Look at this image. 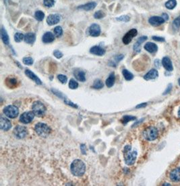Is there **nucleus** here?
Segmentation results:
<instances>
[{
    "mask_svg": "<svg viewBox=\"0 0 180 186\" xmlns=\"http://www.w3.org/2000/svg\"><path fill=\"white\" fill-rule=\"evenodd\" d=\"M162 65L166 70L169 72L173 71V66L172 62H171V59L167 56H165L163 58L162 60Z\"/></svg>",
    "mask_w": 180,
    "mask_h": 186,
    "instance_id": "obj_16",
    "label": "nucleus"
},
{
    "mask_svg": "<svg viewBox=\"0 0 180 186\" xmlns=\"http://www.w3.org/2000/svg\"><path fill=\"white\" fill-rule=\"evenodd\" d=\"M35 130L37 134L41 137H47L51 133V129L47 125L43 123H38L35 125Z\"/></svg>",
    "mask_w": 180,
    "mask_h": 186,
    "instance_id": "obj_3",
    "label": "nucleus"
},
{
    "mask_svg": "<svg viewBox=\"0 0 180 186\" xmlns=\"http://www.w3.org/2000/svg\"><path fill=\"white\" fill-rule=\"evenodd\" d=\"M165 20L163 19L162 16H152L150 18L148 19V23L152 26L153 27H158L160 26V24H162L165 23Z\"/></svg>",
    "mask_w": 180,
    "mask_h": 186,
    "instance_id": "obj_11",
    "label": "nucleus"
},
{
    "mask_svg": "<svg viewBox=\"0 0 180 186\" xmlns=\"http://www.w3.org/2000/svg\"><path fill=\"white\" fill-rule=\"evenodd\" d=\"M1 37L2 40L4 44H5V45H9L10 43L9 36H8L6 30L4 29V27H2L1 29Z\"/></svg>",
    "mask_w": 180,
    "mask_h": 186,
    "instance_id": "obj_25",
    "label": "nucleus"
},
{
    "mask_svg": "<svg viewBox=\"0 0 180 186\" xmlns=\"http://www.w3.org/2000/svg\"><path fill=\"white\" fill-rule=\"evenodd\" d=\"M35 115L34 112H24L23 115H21L20 117V122H21L23 124H29L30 122H32L33 119L35 118Z\"/></svg>",
    "mask_w": 180,
    "mask_h": 186,
    "instance_id": "obj_9",
    "label": "nucleus"
},
{
    "mask_svg": "<svg viewBox=\"0 0 180 186\" xmlns=\"http://www.w3.org/2000/svg\"><path fill=\"white\" fill-rule=\"evenodd\" d=\"M122 73L124 78H125L126 80H131L134 79V74L132 73H130V72L127 70V69H124L122 71Z\"/></svg>",
    "mask_w": 180,
    "mask_h": 186,
    "instance_id": "obj_30",
    "label": "nucleus"
},
{
    "mask_svg": "<svg viewBox=\"0 0 180 186\" xmlns=\"http://www.w3.org/2000/svg\"><path fill=\"white\" fill-rule=\"evenodd\" d=\"M162 16V17L163 18V19H164L165 21H167V20H169V15L167 14L163 13V14H162V16Z\"/></svg>",
    "mask_w": 180,
    "mask_h": 186,
    "instance_id": "obj_50",
    "label": "nucleus"
},
{
    "mask_svg": "<svg viewBox=\"0 0 180 186\" xmlns=\"http://www.w3.org/2000/svg\"><path fill=\"white\" fill-rule=\"evenodd\" d=\"M53 55L55 58H58V59H59V58H62L63 57V54L59 50H58V49H56V50H55L53 52Z\"/></svg>",
    "mask_w": 180,
    "mask_h": 186,
    "instance_id": "obj_42",
    "label": "nucleus"
},
{
    "mask_svg": "<svg viewBox=\"0 0 180 186\" xmlns=\"http://www.w3.org/2000/svg\"><path fill=\"white\" fill-rule=\"evenodd\" d=\"M159 135V131L155 127L150 126L146 128L143 131V136L146 140L154 141Z\"/></svg>",
    "mask_w": 180,
    "mask_h": 186,
    "instance_id": "obj_4",
    "label": "nucleus"
},
{
    "mask_svg": "<svg viewBox=\"0 0 180 186\" xmlns=\"http://www.w3.org/2000/svg\"><path fill=\"white\" fill-rule=\"evenodd\" d=\"M88 33L92 37H99L101 34V27L97 24H92L88 29Z\"/></svg>",
    "mask_w": 180,
    "mask_h": 186,
    "instance_id": "obj_12",
    "label": "nucleus"
},
{
    "mask_svg": "<svg viewBox=\"0 0 180 186\" xmlns=\"http://www.w3.org/2000/svg\"><path fill=\"white\" fill-rule=\"evenodd\" d=\"M43 4L46 7L51 8L54 5L55 2H54V0H44Z\"/></svg>",
    "mask_w": 180,
    "mask_h": 186,
    "instance_id": "obj_40",
    "label": "nucleus"
},
{
    "mask_svg": "<svg viewBox=\"0 0 180 186\" xmlns=\"http://www.w3.org/2000/svg\"><path fill=\"white\" fill-rule=\"evenodd\" d=\"M105 15L106 14H105V12H103V11L99 10L97 11V12L95 13V14H94V18H95V19H101V18H104Z\"/></svg>",
    "mask_w": 180,
    "mask_h": 186,
    "instance_id": "obj_35",
    "label": "nucleus"
},
{
    "mask_svg": "<svg viewBox=\"0 0 180 186\" xmlns=\"http://www.w3.org/2000/svg\"><path fill=\"white\" fill-rule=\"evenodd\" d=\"M70 171L74 176L81 177L86 171V165L82 160L79 159L74 160L71 164Z\"/></svg>",
    "mask_w": 180,
    "mask_h": 186,
    "instance_id": "obj_1",
    "label": "nucleus"
},
{
    "mask_svg": "<svg viewBox=\"0 0 180 186\" xmlns=\"http://www.w3.org/2000/svg\"><path fill=\"white\" fill-rule=\"evenodd\" d=\"M115 83V74L114 73H112L109 74V76L107 79L106 81H105V84H106L107 87H111L113 86Z\"/></svg>",
    "mask_w": 180,
    "mask_h": 186,
    "instance_id": "obj_27",
    "label": "nucleus"
},
{
    "mask_svg": "<svg viewBox=\"0 0 180 186\" xmlns=\"http://www.w3.org/2000/svg\"><path fill=\"white\" fill-rule=\"evenodd\" d=\"M178 116H179V118H180V107H179V110H178Z\"/></svg>",
    "mask_w": 180,
    "mask_h": 186,
    "instance_id": "obj_52",
    "label": "nucleus"
},
{
    "mask_svg": "<svg viewBox=\"0 0 180 186\" xmlns=\"http://www.w3.org/2000/svg\"><path fill=\"white\" fill-rule=\"evenodd\" d=\"M90 52L92 54L99 55V56H102V55H105V50L103 48H101L100 46H93L90 48Z\"/></svg>",
    "mask_w": 180,
    "mask_h": 186,
    "instance_id": "obj_19",
    "label": "nucleus"
},
{
    "mask_svg": "<svg viewBox=\"0 0 180 186\" xmlns=\"http://www.w3.org/2000/svg\"><path fill=\"white\" fill-rule=\"evenodd\" d=\"M96 6V4L95 2H90L88 3V4H86L84 5H80V6L78 7V9H81L85 11H90L93 10V9H95V7Z\"/></svg>",
    "mask_w": 180,
    "mask_h": 186,
    "instance_id": "obj_22",
    "label": "nucleus"
},
{
    "mask_svg": "<svg viewBox=\"0 0 180 186\" xmlns=\"http://www.w3.org/2000/svg\"><path fill=\"white\" fill-rule=\"evenodd\" d=\"M55 39L54 35L51 32H46L43 36V42L45 43H51Z\"/></svg>",
    "mask_w": 180,
    "mask_h": 186,
    "instance_id": "obj_21",
    "label": "nucleus"
},
{
    "mask_svg": "<svg viewBox=\"0 0 180 186\" xmlns=\"http://www.w3.org/2000/svg\"><path fill=\"white\" fill-rule=\"evenodd\" d=\"M169 178L173 182L180 181V166L171 171L169 174Z\"/></svg>",
    "mask_w": 180,
    "mask_h": 186,
    "instance_id": "obj_13",
    "label": "nucleus"
},
{
    "mask_svg": "<svg viewBox=\"0 0 180 186\" xmlns=\"http://www.w3.org/2000/svg\"><path fill=\"white\" fill-rule=\"evenodd\" d=\"M144 48L146 51L151 54H154L158 51V46H157V44L152 42H147L145 44Z\"/></svg>",
    "mask_w": 180,
    "mask_h": 186,
    "instance_id": "obj_20",
    "label": "nucleus"
},
{
    "mask_svg": "<svg viewBox=\"0 0 180 186\" xmlns=\"http://www.w3.org/2000/svg\"><path fill=\"white\" fill-rule=\"evenodd\" d=\"M5 84L8 87L15 88L16 87H17L18 80L16 79L13 78V77H8L5 80Z\"/></svg>",
    "mask_w": 180,
    "mask_h": 186,
    "instance_id": "obj_26",
    "label": "nucleus"
},
{
    "mask_svg": "<svg viewBox=\"0 0 180 186\" xmlns=\"http://www.w3.org/2000/svg\"><path fill=\"white\" fill-rule=\"evenodd\" d=\"M25 74L26 75L30 78V79H32V80H34V81L37 83L38 85H41L42 84V82H41V79L38 78V77L36 75V74L32 73V72L29 70V69H26L25 70Z\"/></svg>",
    "mask_w": 180,
    "mask_h": 186,
    "instance_id": "obj_18",
    "label": "nucleus"
},
{
    "mask_svg": "<svg viewBox=\"0 0 180 186\" xmlns=\"http://www.w3.org/2000/svg\"><path fill=\"white\" fill-rule=\"evenodd\" d=\"M154 64H155V65H156L157 67H159V66H160V62H159V60H155V62H154Z\"/></svg>",
    "mask_w": 180,
    "mask_h": 186,
    "instance_id": "obj_51",
    "label": "nucleus"
},
{
    "mask_svg": "<svg viewBox=\"0 0 180 186\" xmlns=\"http://www.w3.org/2000/svg\"><path fill=\"white\" fill-rule=\"evenodd\" d=\"M24 41L28 44H32L36 40V35L33 33H28L24 35Z\"/></svg>",
    "mask_w": 180,
    "mask_h": 186,
    "instance_id": "obj_23",
    "label": "nucleus"
},
{
    "mask_svg": "<svg viewBox=\"0 0 180 186\" xmlns=\"http://www.w3.org/2000/svg\"><path fill=\"white\" fill-rule=\"evenodd\" d=\"M171 185L169 184H165L164 185Z\"/></svg>",
    "mask_w": 180,
    "mask_h": 186,
    "instance_id": "obj_53",
    "label": "nucleus"
},
{
    "mask_svg": "<svg viewBox=\"0 0 180 186\" xmlns=\"http://www.w3.org/2000/svg\"><path fill=\"white\" fill-rule=\"evenodd\" d=\"M60 16L58 14H50L48 16L47 18V23L49 24V26L54 25L58 23H59L60 21Z\"/></svg>",
    "mask_w": 180,
    "mask_h": 186,
    "instance_id": "obj_15",
    "label": "nucleus"
},
{
    "mask_svg": "<svg viewBox=\"0 0 180 186\" xmlns=\"http://www.w3.org/2000/svg\"><path fill=\"white\" fill-rule=\"evenodd\" d=\"M51 91H53V92L54 94H55V95L57 96L58 97H59L60 98H63V95H62V93H61V92H59V91H57V90H53V89H52Z\"/></svg>",
    "mask_w": 180,
    "mask_h": 186,
    "instance_id": "obj_47",
    "label": "nucleus"
},
{
    "mask_svg": "<svg viewBox=\"0 0 180 186\" xmlns=\"http://www.w3.org/2000/svg\"><path fill=\"white\" fill-rule=\"evenodd\" d=\"M57 79H59V81L62 83H63V84H66V83L68 81L67 77H66V75H63V74H59V75L57 76Z\"/></svg>",
    "mask_w": 180,
    "mask_h": 186,
    "instance_id": "obj_41",
    "label": "nucleus"
},
{
    "mask_svg": "<svg viewBox=\"0 0 180 186\" xmlns=\"http://www.w3.org/2000/svg\"><path fill=\"white\" fill-rule=\"evenodd\" d=\"M23 62L25 65H32L33 63H34V61L33 59L30 57H25L23 58Z\"/></svg>",
    "mask_w": 180,
    "mask_h": 186,
    "instance_id": "obj_38",
    "label": "nucleus"
},
{
    "mask_svg": "<svg viewBox=\"0 0 180 186\" xmlns=\"http://www.w3.org/2000/svg\"><path fill=\"white\" fill-rule=\"evenodd\" d=\"M62 34H63V29H62V27L58 26V27H56L55 28V29H54V35H55V37H59L62 35Z\"/></svg>",
    "mask_w": 180,
    "mask_h": 186,
    "instance_id": "obj_34",
    "label": "nucleus"
},
{
    "mask_svg": "<svg viewBox=\"0 0 180 186\" xmlns=\"http://www.w3.org/2000/svg\"><path fill=\"white\" fill-rule=\"evenodd\" d=\"M173 27L175 29H179V28L180 27V16L173 20Z\"/></svg>",
    "mask_w": 180,
    "mask_h": 186,
    "instance_id": "obj_39",
    "label": "nucleus"
},
{
    "mask_svg": "<svg viewBox=\"0 0 180 186\" xmlns=\"http://www.w3.org/2000/svg\"><path fill=\"white\" fill-rule=\"evenodd\" d=\"M24 39V35L23 33H16L14 35V41L17 43H20Z\"/></svg>",
    "mask_w": 180,
    "mask_h": 186,
    "instance_id": "obj_33",
    "label": "nucleus"
},
{
    "mask_svg": "<svg viewBox=\"0 0 180 186\" xmlns=\"http://www.w3.org/2000/svg\"><path fill=\"white\" fill-rule=\"evenodd\" d=\"M104 86V84L103 81L101 79H96L95 80V81H94V83L93 85V88L96 89V90H100V89L103 88Z\"/></svg>",
    "mask_w": 180,
    "mask_h": 186,
    "instance_id": "obj_31",
    "label": "nucleus"
},
{
    "mask_svg": "<svg viewBox=\"0 0 180 186\" xmlns=\"http://www.w3.org/2000/svg\"><path fill=\"white\" fill-rule=\"evenodd\" d=\"M78 87V83L76 82L74 79H70V82H69V87L72 90H76Z\"/></svg>",
    "mask_w": 180,
    "mask_h": 186,
    "instance_id": "obj_36",
    "label": "nucleus"
},
{
    "mask_svg": "<svg viewBox=\"0 0 180 186\" xmlns=\"http://www.w3.org/2000/svg\"><path fill=\"white\" fill-rule=\"evenodd\" d=\"M27 129L25 127L18 125L16 126L14 129V135L15 137L20 140V139H23L27 135Z\"/></svg>",
    "mask_w": 180,
    "mask_h": 186,
    "instance_id": "obj_7",
    "label": "nucleus"
},
{
    "mask_svg": "<svg viewBox=\"0 0 180 186\" xmlns=\"http://www.w3.org/2000/svg\"><path fill=\"white\" fill-rule=\"evenodd\" d=\"M148 37L147 36H142V37H140L138 38V39L137 40L136 42L135 43V44L134 45V47H133V49H134V51L135 52H136V53H139L141 51V45H142V43L145 42V41L147 39Z\"/></svg>",
    "mask_w": 180,
    "mask_h": 186,
    "instance_id": "obj_14",
    "label": "nucleus"
},
{
    "mask_svg": "<svg viewBox=\"0 0 180 186\" xmlns=\"http://www.w3.org/2000/svg\"><path fill=\"white\" fill-rule=\"evenodd\" d=\"M35 17L38 21H42L45 18V14L41 10H38L35 14Z\"/></svg>",
    "mask_w": 180,
    "mask_h": 186,
    "instance_id": "obj_32",
    "label": "nucleus"
},
{
    "mask_svg": "<svg viewBox=\"0 0 180 186\" xmlns=\"http://www.w3.org/2000/svg\"><path fill=\"white\" fill-rule=\"evenodd\" d=\"M158 77H159V73H158L157 70L153 68L149 71L148 73L144 76V79L146 80H149L155 79L156 78H157Z\"/></svg>",
    "mask_w": 180,
    "mask_h": 186,
    "instance_id": "obj_17",
    "label": "nucleus"
},
{
    "mask_svg": "<svg viewBox=\"0 0 180 186\" xmlns=\"http://www.w3.org/2000/svg\"><path fill=\"white\" fill-rule=\"evenodd\" d=\"M136 119V117L134 116H130V115H125L121 119V122L122 123V124L124 125H126L127 123H128L130 121H134Z\"/></svg>",
    "mask_w": 180,
    "mask_h": 186,
    "instance_id": "obj_29",
    "label": "nucleus"
},
{
    "mask_svg": "<svg viewBox=\"0 0 180 186\" xmlns=\"http://www.w3.org/2000/svg\"><path fill=\"white\" fill-rule=\"evenodd\" d=\"M130 146H126L124 148V160L127 165L131 166L135 163L136 160L138 153L136 150L132 151Z\"/></svg>",
    "mask_w": 180,
    "mask_h": 186,
    "instance_id": "obj_2",
    "label": "nucleus"
},
{
    "mask_svg": "<svg viewBox=\"0 0 180 186\" xmlns=\"http://www.w3.org/2000/svg\"><path fill=\"white\" fill-rule=\"evenodd\" d=\"M64 102H65V103H66V104L69 105V106H70L73 107V108H78V106H77L76 104L72 103V102H70V101H69V100H68V99H65Z\"/></svg>",
    "mask_w": 180,
    "mask_h": 186,
    "instance_id": "obj_45",
    "label": "nucleus"
},
{
    "mask_svg": "<svg viewBox=\"0 0 180 186\" xmlns=\"http://www.w3.org/2000/svg\"><path fill=\"white\" fill-rule=\"evenodd\" d=\"M146 106H147V103H142L137 105L136 108H145Z\"/></svg>",
    "mask_w": 180,
    "mask_h": 186,
    "instance_id": "obj_49",
    "label": "nucleus"
},
{
    "mask_svg": "<svg viewBox=\"0 0 180 186\" xmlns=\"http://www.w3.org/2000/svg\"><path fill=\"white\" fill-rule=\"evenodd\" d=\"M4 115L10 118H15L19 115V110L18 107L14 105H9L5 107L4 109Z\"/></svg>",
    "mask_w": 180,
    "mask_h": 186,
    "instance_id": "obj_6",
    "label": "nucleus"
},
{
    "mask_svg": "<svg viewBox=\"0 0 180 186\" xmlns=\"http://www.w3.org/2000/svg\"><path fill=\"white\" fill-rule=\"evenodd\" d=\"M12 128V123L10 120H8L7 118L4 116H1L0 118V129L3 131H7Z\"/></svg>",
    "mask_w": 180,
    "mask_h": 186,
    "instance_id": "obj_10",
    "label": "nucleus"
},
{
    "mask_svg": "<svg viewBox=\"0 0 180 186\" xmlns=\"http://www.w3.org/2000/svg\"><path fill=\"white\" fill-rule=\"evenodd\" d=\"M124 58V55L123 54H120V55H117L115 56V60L116 62H120L121 60H122Z\"/></svg>",
    "mask_w": 180,
    "mask_h": 186,
    "instance_id": "obj_44",
    "label": "nucleus"
},
{
    "mask_svg": "<svg viewBox=\"0 0 180 186\" xmlns=\"http://www.w3.org/2000/svg\"><path fill=\"white\" fill-rule=\"evenodd\" d=\"M165 7L168 10H173L176 7L177 5V1L176 0H168L165 3Z\"/></svg>",
    "mask_w": 180,
    "mask_h": 186,
    "instance_id": "obj_28",
    "label": "nucleus"
},
{
    "mask_svg": "<svg viewBox=\"0 0 180 186\" xmlns=\"http://www.w3.org/2000/svg\"><path fill=\"white\" fill-rule=\"evenodd\" d=\"M153 39L154 41H159V42H163V41H165V39L164 37H158V36H153Z\"/></svg>",
    "mask_w": 180,
    "mask_h": 186,
    "instance_id": "obj_43",
    "label": "nucleus"
},
{
    "mask_svg": "<svg viewBox=\"0 0 180 186\" xmlns=\"http://www.w3.org/2000/svg\"><path fill=\"white\" fill-rule=\"evenodd\" d=\"M74 75L76 77V79L78 80L79 81L84 82L86 80L85 73L84 71L80 70H76L74 72Z\"/></svg>",
    "mask_w": 180,
    "mask_h": 186,
    "instance_id": "obj_24",
    "label": "nucleus"
},
{
    "mask_svg": "<svg viewBox=\"0 0 180 186\" xmlns=\"http://www.w3.org/2000/svg\"><path fill=\"white\" fill-rule=\"evenodd\" d=\"M80 150H81V152L83 154H87V147H86L84 144H81L80 145Z\"/></svg>",
    "mask_w": 180,
    "mask_h": 186,
    "instance_id": "obj_46",
    "label": "nucleus"
},
{
    "mask_svg": "<svg viewBox=\"0 0 180 186\" xmlns=\"http://www.w3.org/2000/svg\"><path fill=\"white\" fill-rule=\"evenodd\" d=\"M32 110L35 116H38V117H41V116L45 115L47 110L45 105L40 101H36L32 104Z\"/></svg>",
    "mask_w": 180,
    "mask_h": 186,
    "instance_id": "obj_5",
    "label": "nucleus"
},
{
    "mask_svg": "<svg viewBox=\"0 0 180 186\" xmlns=\"http://www.w3.org/2000/svg\"><path fill=\"white\" fill-rule=\"evenodd\" d=\"M172 90V85L171 84H169V86L167 87V90H165V91L164 92V95H166V94H167V93H169L171 91V90Z\"/></svg>",
    "mask_w": 180,
    "mask_h": 186,
    "instance_id": "obj_48",
    "label": "nucleus"
},
{
    "mask_svg": "<svg viewBox=\"0 0 180 186\" xmlns=\"http://www.w3.org/2000/svg\"><path fill=\"white\" fill-rule=\"evenodd\" d=\"M116 20L121 21V22H124V23H128V22H129L130 20V18L128 16L124 15V16H120V17L116 18Z\"/></svg>",
    "mask_w": 180,
    "mask_h": 186,
    "instance_id": "obj_37",
    "label": "nucleus"
},
{
    "mask_svg": "<svg viewBox=\"0 0 180 186\" xmlns=\"http://www.w3.org/2000/svg\"><path fill=\"white\" fill-rule=\"evenodd\" d=\"M138 35V30L135 29H132L126 33V34L124 36L122 39L123 43L125 45H128V44L131 42L132 39L135 37L136 36Z\"/></svg>",
    "mask_w": 180,
    "mask_h": 186,
    "instance_id": "obj_8",
    "label": "nucleus"
},
{
    "mask_svg": "<svg viewBox=\"0 0 180 186\" xmlns=\"http://www.w3.org/2000/svg\"><path fill=\"white\" fill-rule=\"evenodd\" d=\"M178 83H179V85L180 86V78L178 79Z\"/></svg>",
    "mask_w": 180,
    "mask_h": 186,
    "instance_id": "obj_54",
    "label": "nucleus"
}]
</instances>
